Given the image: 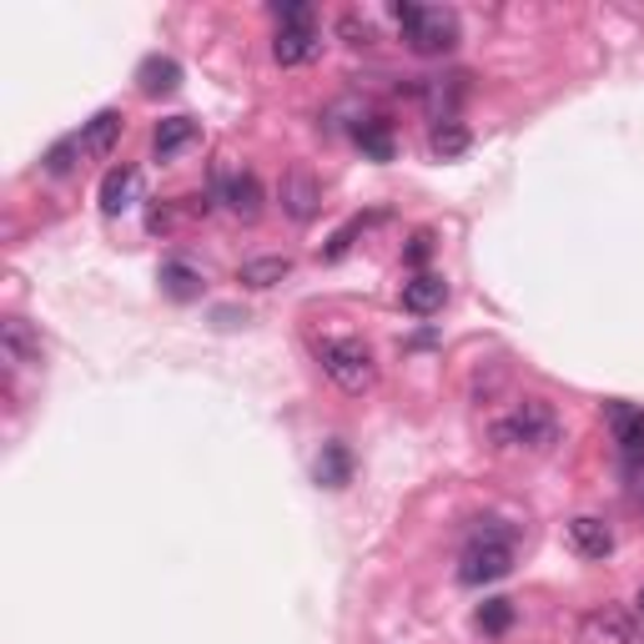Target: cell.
Segmentation results:
<instances>
[{"label":"cell","mask_w":644,"mask_h":644,"mask_svg":"<svg viewBox=\"0 0 644 644\" xmlns=\"http://www.w3.org/2000/svg\"><path fill=\"white\" fill-rule=\"evenodd\" d=\"M393 21L403 25V41H409L413 56H448L459 46V15L444 11V5H393Z\"/></svg>","instance_id":"cell-1"},{"label":"cell","mask_w":644,"mask_h":644,"mask_svg":"<svg viewBox=\"0 0 644 644\" xmlns=\"http://www.w3.org/2000/svg\"><path fill=\"white\" fill-rule=\"evenodd\" d=\"M318 363H322V372L353 398L378 388V363H372V347L363 343V337H327V343H318Z\"/></svg>","instance_id":"cell-2"},{"label":"cell","mask_w":644,"mask_h":644,"mask_svg":"<svg viewBox=\"0 0 644 644\" xmlns=\"http://www.w3.org/2000/svg\"><path fill=\"white\" fill-rule=\"evenodd\" d=\"M554 438H559V418H554V409H549L544 398H529V403H519L508 418L494 423V444L498 448H533V453H544Z\"/></svg>","instance_id":"cell-3"},{"label":"cell","mask_w":644,"mask_h":644,"mask_svg":"<svg viewBox=\"0 0 644 644\" xmlns=\"http://www.w3.org/2000/svg\"><path fill=\"white\" fill-rule=\"evenodd\" d=\"M514 570V544L508 539H473L469 554L459 564V579L463 584H494Z\"/></svg>","instance_id":"cell-4"},{"label":"cell","mask_w":644,"mask_h":644,"mask_svg":"<svg viewBox=\"0 0 644 644\" xmlns=\"http://www.w3.org/2000/svg\"><path fill=\"white\" fill-rule=\"evenodd\" d=\"M277 197H283V211L292 222H312L322 207V186L308 166H287L283 172V186H277Z\"/></svg>","instance_id":"cell-5"},{"label":"cell","mask_w":644,"mask_h":644,"mask_svg":"<svg viewBox=\"0 0 644 644\" xmlns=\"http://www.w3.org/2000/svg\"><path fill=\"white\" fill-rule=\"evenodd\" d=\"M609 428H614V444L624 448V459H644V409L609 403Z\"/></svg>","instance_id":"cell-6"},{"label":"cell","mask_w":644,"mask_h":644,"mask_svg":"<svg viewBox=\"0 0 644 644\" xmlns=\"http://www.w3.org/2000/svg\"><path fill=\"white\" fill-rule=\"evenodd\" d=\"M318 50H322V41H318V31H312V25L277 31V36H273V61L277 66H308Z\"/></svg>","instance_id":"cell-7"},{"label":"cell","mask_w":644,"mask_h":644,"mask_svg":"<svg viewBox=\"0 0 644 644\" xmlns=\"http://www.w3.org/2000/svg\"><path fill=\"white\" fill-rule=\"evenodd\" d=\"M0 347H5V358L25 363V368H31V363H41V333L25 318H5V322H0Z\"/></svg>","instance_id":"cell-8"},{"label":"cell","mask_w":644,"mask_h":644,"mask_svg":"<svg viewBox=\"0 0 644 644\" xmlns=\"http://www.w3.org/2000/svg\"><path fill=\"white\" fill-rule=\"evenodd\" d=\"M137 87H141V96H172L182 87V66L172 56H147L137 66Z\"/></svg>","instance_id":"cell-9"},{"label":"cell","mask_w":644,"mask_h":644,"mask_svg":"<svg viewBox=\"0 0 644 644\" xmlns=\"http://www.w3.org/2000/svg\"><path fill=\"white\" fill-rule=\"evenodd\" d=\"M222 202H227V211H232V217H242V222H257V211H262V182L252 172L227 176Z\"/></svg>","instance_id":"cell-10"},{"label":"cell","mask_w":644,"mask_h":644,"mask_svg":"<svg viewBox=\"0 0 644 644\" xmlns=\"http://www.w3.org/2000/svg\"><path fill=\"white\" fill-rule=\"evenodd\" d=\"M448 298V283L438 273H418L413 283H403V308L418 312V318H428V312H438Z\"/></svg>","instance_id":"cell-11"},{"label":"cell","mask_w":644,"mask_h":644,"mask_svg":"<svg viewBox=\"0 0 644 644\" xmlns=\"http://www.w3.org/2000/svg\"><path fill=\"white\" fill-rule=\"evenodd\" d=\"M570 544L579 549L584 559H605L609 549H614V533H609L605 519H589V514H579V519H570Z\"/></svg>","instance_id":"cell-12"},{"label":"cell","mask_w":644,"mask_h":644,"mask_svg":"<svg viewBox=\"0 0 644 644\" xmlns=\"http://www.w3.org/2000/svg\"><path fill=\"white\" fill-rule=\"evenodd\" d=\"M131 197H137V166H112L106 182H101V211H106V217H122V211L131 207Z\"/></svg>","instance_id":"cell-13"},{"label":"cell","mask_w":644,"mask_h":644,"mask_svg":"<svg viewBox=\"0 0 644 644\" xmlns=\"http://www.w3.org/2000/svg\"><path fill=\"white\" fill-rule=\"evenodd\" d=\"M116 137H122V112H96L87 122V131H81V151L87 157H112Z\"/></svg>","instance_id":"cell-14"},{"label":"cell","mask_w":644,"mask_h":644,"mask_svg":"<svg viewBox=\"0 0 644 644\" xmlns=\"http://www.w3.org/2000/svg\"><path fill=\"white\" fill-rule=\"evenodd\" d=\"M192 141H197V122H192V116H166V122L151 131V151H157L161 161L176 157V151L192 147Z\"/></svg>","instance_id":"cell-15"},{"label":"cell","mask_w":644,"mask_h":644,"mask_svg":"<svg viewBox=\"0 0 644 644\" xmlns=\"http://www.w3.org/2000/svg\"><path fill=\"white\" fill-rule=\"evenodd\" d=\"M161 287H166V298L192 302V298H202V273H192L186 262H166L161 267Z\"/></svg>","instance_id":"cell-16"},{"label":"cell","mask_w":644,"mask_h":644,"mask_svg":"<svg viewBox=\"0 0 644 644\" xmlns=\"http://www.w3.org/2000/svg\"><path fill=\"white\" fill-rule=\"evenodd\" d=\"M287 273H292V262H287V257H252V262H242V283L257 287V292H262V287H277Z\"/></svg>","instance_id":"cell-17"},{"label":"cell","mask_w":644,"mask_h":644,"mask_svg":"<svg viewBox=\"0 0 644 644\" xmlns=\"http://www.w3.org/2000/svg\"><path fill=\"white\" fill-rule=\"evenodd\" d=\"M358 137V147L368 151L372 161H393V131H388V122H378V116H368V122L353 131Z\"/></svg>","instance_id":"cell-18"},{"label":"cell","mask_w":644,"mask_h":644,"mask_svg":"<svg viewBox=\"0 0 644 644\" xmlns=\"http://www.w3.org/2000/svg\"><path fill=\"white\" fill-rule=\"evenodd\" d=\"M347 473H353V459H347L343 444H327L318 459V483H327V488H343Z\"/></svg>","instance_id":"cell-19"},{"label":"cell","mask_w":644,"mask_h":644,"mask_svg":"<svg viewBox=\"0 0 644 644\" xmlns=\"http://www.w3.org/2000/svg\"><path fill=\"white\" fill-rule=\"evenodd\" d=\"M428 151H434V157H444V161L463 157V151H469V131H463L459 122L434 126V137H428Z\"/></svg>","instance_id":"cell-20"},{"label":"cell","mask_w":644,"mask_h":644,"mask_svg":"<svg viewBox=\"0 0 644 644\" xmlns=\"http://www.w3.org/2000/svg\"><path fill=\"white\" fill-rule=\"evenodd\" d=\"M508 624H514V605H508V599H488V605L479 609V630L483 634H504Z\"/></svg>","instance_id":"cell-21"},{"label":"cell","mask_w":644,"mask_h":644,"mask_svg":"<svg viewBox=\"0 0 644 644\" xmlns=\"http://www.w3.org/2000/svg\"><path fill=\"white\" fill-rule=\"evenodd\" d=\"M76 157H81V137H76V141H56V147L46 151V172L50 176H66L76 166Z\"/></svg>","instance_id":"cell-22"},{"label":"cell","mask_w":644,"mask_h":644,"mask_svg":"<svg viewBox=\"0 0 644 644\" xmlns=\"http://www.w3.org/2000/svg\"><path fill=\"white\" fill-rule=\"evenodd\" d=\"M337 31L347 36V46H372V25L358 21V15H343V21H337Z\"/></svg>","instance_id":"cell-23"},{"label":"cell","mask_w":644,"mask_h":644,"mask_svg":"<svg viewBox=\"0 0 644 644\" xmlns=\"http://www.w3.org/2000/svg\"><path fill=\"white\" fill-rule=\"evenodd\" d=\"M428 252H434V232H418L409 242V262H413V267H423V262H428Z\"/></svg>","instance_id":"cell-24"},{"label":"cell","mask_w":644,"mask_h":644,"mask_svg":"<svg viewBox=\"0 0 644 644\" xmlns=\"http://www.w3.org/2000/svg\"><path fill=\"white\" fill-rule=\"evenodd\" d=\"M634 609H640V620H644V584H640V595H634Z\"/></svg>","instance_id":"cell-25"}]
</instances>
